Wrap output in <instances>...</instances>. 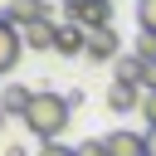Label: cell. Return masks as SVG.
Returning <instances> with one entry per match:
<instances>
[{
  "label": "cell",
  "instance_id": "d6986e66",
  "mask_svg": "<svg viewBox=\"0 0 156 156\" xmlns=\"http://www.w3.org/2000/svg\"><path fill=\"white\" fill-rule=\"evenodd\" d=\"M0 132H5V107H0Z\"/></svg>",
  "mask_w": 156,
  "mask_h": 156
},
{
  "label": "cell",
  "instance_id": "4fadbf2b",
  "mask_svg": "<svg viewBox=\"0 0 156 156\" xmlns=\"http://www.w3.org/2000/svg\"><path fill=\"white\" fill-rule=\"evenodd\" d=\"M136 24L141 34H156V0H136Z\"/></svg>",
  "mask_w": 156,
  "mask_h": 156
},
{
  "label": "cell",
  "instance_id": "3957f363",
  "mask_svg": "<svg viewBox=\"0 0 156 156\" xmlns=\"http://www.w3.org/2000/svg\"><path fill=\"white\" fill-rule=\"evenodd\" d=\"M54 54H63V58L88 54V29L73 24V20H63V24H58V39H54Z\"/></svg>",
  "mask_w": 156,
  "mask_h": 156
},
{
  "label": "cell",
  "instance_id": "5b68a950",
  "mask_svg": "<svg viewBox=\"0 0 156 156\" xmlns=\"http://www.w3.org/2000/svg\"><path fill=\"white\" fill-rule=\"evenodd\" d=\"M73 24H83L88 34L112 29V0H83V10H78V20H73Z\"/></svg>",
  "mask_w": 156,
  "mask_h": 156
},
{
  "label": "cell",
  "instance_id": "9c48e42d",
  "mask_svg": "<svg viewBox=\"0 0 156 156\" xmlns=\"http://www.w3.org/2000/svg\"><path fill=\"white\" fill-rule=\"evenodd\" d=\"M24 34V49H34V54H44V49H54V39H58V24L54 20H39V24H29V29H20Z\"/></svg>",
  "mask_w": 156,
  "mask_h": 156
},
{
  "label": "cell",
  "instance_id": "30bf717a",
  "mask_svg": "<svg viewBox=\"0 0 156 156\" xmlns=\"http://www.w3.org/2000/svg\"><path fill=\"white\" fill-rule=\"evenodd\" d=\"M29 102H34V93H29L24 83H10V88L0 93V107H5V117H24V112H29Z\"/></svg>",
  "mask_w": 156,
  "mask_h": 156
},
{
  "label": "cell",
  "instance_id": "9a60e30c",
  "mask_svg": "<svg viewBox=\"0 0 156 156\" xmlns=\"http://www.w3.org/2000/svg\"><path fill=\"white\" fill-rule=\"evenodd\" d=\"M39 156H78V146H63V141H44Z\"/></svg>",
  "mask_w": 156,
  "mask_h": 156
},
{
  "label": "cell",
  "instance_id": "52a82bcc",
  "mask_svg": "<svg viewBox=\"0 0 156 156\" xmlns=\"http://www.w3.org/2000/svg\"><path fill=\"white\" fill-rule=\"evenodd\" d=\"M117 49H122V34H117V29H98V34H88V58H93V63H112Z\"/></svg>",
  "mask_w": 156,
  "mask_h": 156
},
{
  "label": "cell",
  "instance_id": "7a4b0ae2",
  "mask_svg": "<svg viewBox=\"0 0 156 156\" xmlns=\"http://www.w3.org/2000/svg\"><path fill=\"white\" fill-rule=\"evenodd\" d=\"M0 20H10L15 29H29L39 20H54V5L49 0H5L0 5Z\"/></svg>",
  "mask_w": 156,
  "mask_h": 156
},
{
  "label": "cell",
  "instance_id": "e0dca14e",
  "mask_svg": "<svg viewBox=\"0 0 156 156\" xmlns=\"http://www.w3.org/2000/svg\"><path fill=\"white\" fill-rule=\"evenodd\" d=\"M146 156H156V127H146Z\"/></svg>",
  "mask_w": 156,
  "mask_h": 156
},
{
  "label": "cell",
  "instance_id": "5bb4252c",
  "mask_svg": "<svg viewBox=\"0 0 156 156\" xmlns=\"http://www.w3.org/2000/svg\"><path fill=\"white\" fill-rule=\"evenodd\" d=\"M78 156H107V141L102 136H88V141H78Z\"/></svg>",
  "mask_w": 156,
  "mask_h": 156
},
{
  "label": "cell",
  "instance_id": "6da1fadb",
  "mask_svg": "<svg viewBox=\"0 0 156 156\" xmlns=\"http://www.w3.org/2000/svg\"><path fill=\"white\" fill-rule=\"evenodd\" d=\"M68 122H73V102H68V93H49V88H39L34 102H29V112H24V127L39 136V146H44V141H58V136L68 132Z\"/></svg>",
  "mask_w": 156,
  "mask_h": 156
},
{
  "label": "cell",
  "instance_id": "2e32d148",
  "mask_svg": "<svg viewBox=\"0 0 156 156\" xmlns=\"http://www.w3.org/2000/svg\"><path fill=\"white\" fill-rule=\"evenodd\" d=\"M136 112H141V117H146V127H156V93H146V98H141V107H136Z\"/></svg>",
  "mask_w": 156,
  "mask_h": 156
},
{
  "label": "cell",
  "instance_id": "8fae6325",
  "mask_svg": "<svg viewBox=\"0 0 156 156\" xmlns=\"http://www.w3.org/2000/svg\"><path fill=\"white\" fill-rule=\"evenodd\" d=\"M117 78H122V83H136V88H141V78H146V63H141L136 54H122V58H117Z\"/></svg>",
  "mask_w": 156,
  "mask_h": 156
},
{
  "label": "cell",
  "instance_id": "ac0fdd59",
  "mask_svg": "<svg viewBox=\"0 0 156 156\" xmlns=\"http://www.w3.org/2000/svg\"><path fill=\"white\" fill-rule=\"evenodd\" d=\"M5 156H29V151H24V146H10V151H5Z\"/></svg>",
  "mask_w": 156,
  "mask_h": 156
},
{
  "label": "cell",
  "instance_id": "ba28073f",
  "mask_svg": "<svg viewBox=\"0 0 156 156\" xmlns=\"http://www.w3.org/2000/svg\"><path fill=\"white\" fill-rule=\"evenodd\" d=\"M141 98H146V88L122 83V78H112V88H107V107L112 112H132V107H141Z\"/></svg>",
  "mask_w": 156,
  "mask_h": 156
},
{
  "label": "cell",
  "instance_id": "7c38bea8",
  "mask_svg": "<svg viewBox=\"0 0 156 156\" xmlns=\"http://www.w3.org/2000/svg\"><path fill=\"white\" fill-rule=\"evenodd\" d=\"M132 54H136L141 63H156V34H136V39H132Z\"/></svg>",
  "mask_w": 156,
  "mask_h": 156
},
{
  "label": "cell",
  "instance_id": "8992f818",
  "mask_svg": "<svg viewBox=\"0 0 156 156\" xmlns=\"http://www.w3.org/2000/svg\"><path fill=\"white\" fill-rule=\"evenodd\" d=\"M20 54H24V34H20L10 20H0V73H10V68L20 63Z\"/></svg>",
  "mask_w": 156,
  "mask_h": 156
},
{
  "label": "cell",
  "instance_id": "277c9868",
  "mask_svg": "<svg viewBox=\"0 0 156 156\" xmlns=\"http://www.w3.org/2000/svg\"><path fill=\"white\" fill-rule=\"evenodd\" d=\"M102 141H107V156H146V132L117 127V132H107Z\"/></svg>",
  "mask_w": 156,
  "mask_h": 156
}]
</instances>
